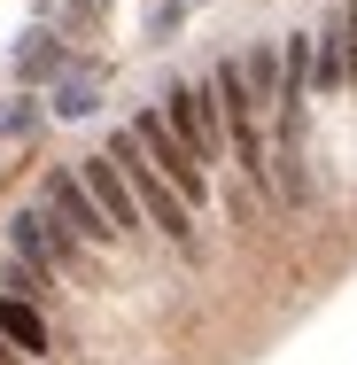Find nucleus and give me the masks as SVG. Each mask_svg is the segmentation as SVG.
Listing matches in <instances>:
<instances>
[{"mask_svg":"<svg viewBox=\"0 0 357 365\" xmlns=\"http://www.w3.org/2000/svg\"><path fill=\"white\" fill-rule=\"evenodd\" d=\"M109 163L125 171V187H133V202L148 210V225H163V233H171L179 249H195V210H187V202H179V187H171V179H163L155 163H148V148L133 140V133H117Z\"/></svg>","mask_w":357,"mask_h":365,"instance_id":"1","label":"nucleus"},{"mask_svg":"<svg viewBox=\"0 0 357 365\" xmlns=\"http://www.w3.org/2000/svg\"><path fill=\"white\" fill-rule=\"evenodd\" d=\"M163 125L187 140V155H195L202 171L225 155V117H217V93H210V86H171V93H163Z\"/></svg>","mask_w":357,"mask_h":365,"instance_id":"2","label":"nucleus"},{"mask_svg":"<svg viewBox=\"0 0 357 365\" xmlns=\"http://www.w3.org/2000/svg\"><path fill=\"white\" fill-rule=\"evenodd\" d=\"M133 140H140V148H148V163H155V171L179 187V202H187V210L210 195V171H202V163L187 155V140L163 125V109H140V117H133Z\"/></svg>","mask_w":357,"mask_h":365,"instance_id":"3","label":"nucleus"},{"mask_svg":"<svg viewBox=\"0 0 357 365\" xmlns=\"http://www.w3.org/2000/svg\"><path fill=\"white\" fill-rule=\"evenodd\" d=\"M47 218L63 225L78 249H109V241H117V225L101 218V202L86 195V179H78V171H47Z\"/></svg>","mask_w":357,"mask_h":365,"instance_id":"4","label":"nucleus"},{"mask_svg":"<svg viewBox=\"0 0 357 365\" xmlns=\"http://www.w3.org/2000/svg\"><path fill=\"white\" fill-rule=\"evenodd\" d=\"M78 179H86V195L101 202V218L117 225V233H133V225H140V202H133V187H125V171H117L109 155H86V171H78Z\"/></svg>","mask_w":357,"mask_h":365,"instance_id":"5","label":"nucleus"},{"mask_svg":"<svg viewBox=\"0 0 357 365\" xmlns=\"http://www.w3.org/2000/svg\"><path fill=\"white\" fill-rule=\"evenodd\" d=\"M0 342H16L24 358H47V319L24 295H0Z\"/></svg>","mask_w":357,"mask_h":365,"instance_id":"6","label":"nucleus"},{"mask_svg":"<svg viewBox=\"0 0 357 365\" xmlns=\"http://www.w3.org/2000/svg\"><path fill=\"white\" fill-rule=\"evenodd\" d=\"M55 109H63V117H93V109H101V78H93V71H71L63 86H55Z\"/></svg>","mask_w":357,"mask_h":365,"instance_id":"7","label":"nucleus"},{"mask_svg":"<svg viewBox=\"0 0 357 365\" xmlns=\"http://www.w3.org/2000/svg\"><path fill=\"white\" fill-rule=\"evenodd\" d=\"M241 78H249L257 109H264V101H280V55H272V47H249V63H241Z\"/></svg>","mask_w":357,"mask_h":365,"instance_id":"8","label":"nucleus"},{"mask_svg":"<svg viewBox=\"0 0 357 365\" xmlns=\"http://www.w3.org/2000/svg\"><path fill=\"white\" fill-rule=\"evenodd\" d=\"M342 78H350V55H342V31H319V86L334 93Z\"/></svg>","mask_w":357,"mask_h":365,"instance_id":"9","label":"nucleus"},{"mask_svg":"<svg viewBox=\"0 0 357 365\" xmlns=\"http://www.w3.org/2000/svg\"><path fill=\"white\" fill-rule=\"evenodd\" d=\"M16 71H24V78H47V71H63V47H55V39H31V47L16 55Z\"/></svg>","mask_w":357,"mask_h":365,"instance_id":"10","label":"nucleus"},{"mask_svg":"<svg viewBox=\"0 0 357 365\" xmlns=\"http://www.w3.org/2000/svg\"><path fill=\"white\" fill-rule=\"evenodd\" d=\"M39 125V109H0V133H31Z\"/></svg>","mask_w":357,"mask_h":365,"instance_id":"11","label":"nucleus"},{"mask_svg":"<svg viewBox=\"0 0 357 365\" xmlns=\"http://www.w3.org/2000/svg\"><path fill=\"white\" fill-rule=\"evenodd\" d=\"M342 24H350V47H357V0H350V16H342Z\"/></svg>","mask_w":357,"mask_h":365,"instance_id":"12","label":"nucleus"}]
</instances>
